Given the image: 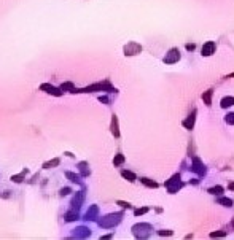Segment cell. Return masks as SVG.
<instances>
[{
    "label": "cell",
    "mask_w": 234,
    "mask_h": 240,
    "mask_svg": "<svg viewBox=\"0 0 234 240\" xmlns=\"http://www.w3.org/2000/svg\"><path fill=\"white\" fill-rule=\"evenodd\" d=\"M118 205H121V207H124V208H129V207H131L127 202H123V200H118Z\"/></svg>",
    "instance_id": "cell-21"
},
{
    "label": "cell",
    "mask_w": 234,
    "mask_h": 240,
    "mask_svg": "<svg viewBox=\"0 0 234 240\" xmlns=\"http://www.w3.org/2000/svg\"><path fill=\"white\" fill-rule=\"evenodd\" d=\"M194 121H196V110H194V111H193V113H191V115H190L187 119H185V121H183V127L191 131V129L194 127Z\"/></svg>",
    "instance_id": "cell-8"
},
{
    "label": "cell",
    "mask_w": 234,
    "mask_h": 240,
    "mask_svg": "<svg viewBox=\"0 0 234 240\" xmlns=\"http://www.w3.org/2000/svg\"><path fill=\"white\" fill-rule=\"evenodd\" d=\"M97 211H99V208H97L96 205H92V207L88 210V213H86V220H94V216L97 215Z\"/></svg>",
    "instance_id": "cell-12"
},
{
    "label": "cell",
    "mask_w": 234,
    "mask_h": 240,
    "mask_svg": "<svg viewBox=\"0 0 234 240\" xmlns=\"http://www.w3.org/2000/svg\"><path fill=\"white\" fill-rule=\"evenodd\" d=\"M215 50H217V45H215V41H205V43L202 45L201 54H202V56H205V57H209V56H212V54L215 53Z\"/></svg>",
    "instance_id": "cell-5"
},
{
    "label": "cell",
    "mask_w": 234,
    "mask_h": 240,
    "mask_svg": "<svg viewBox=\"0 0 234 240\" xmlns=\"http://www.w3.org/2000/svg\"><path fill=\"white\" fill-rule=\"evenodd\" d=\"M225 235H226L225 231H217V232H212V234H210L212 238H215V237H225Z\"/></svg>",
    "instance_id": "cell-19"
},
{
    "label": "cell",
    "mask_w": 234,
    "mask_h": 240,
    "mask_svg": "<svg viewBox=\"0 0 234 240\" xmlns=\"http://www.w3.org/2000/svg\"><path fill=\"white\" fill-rule=\"evenodd\" d=\"M212 95H214V89H207L204 94H202V100L207 107L212 105Z\"/></svg>",
    "instance_id": "cell-9"
},
{
    "label": "cell",
    "mask_w": 234,
    "mask_h": 240,
    "mask_svg": "<svg viewBox=\"0 0 234 240\" xmlns=\"http://www.w3.org/2000/svg\"><path fill=\"white\" fill-rule=\"evenodd\" d=\"M226 78H234V73H229V75H226Z\"/></svg>",
    "instance_id": "cell-26"
},
{
    "label": "cell",
    "mask_w": 234,
    "mask_h": 240,
    "mask_svg": "<svg viewBox=\"0 0 234 240\" xmlns=\"http://www.w3.org/2000/svg\"><path fill=\"white\" fill-rule=\"evenodd\" d=\"M228 189H229V191H234V181H229V184H228Z\"/></svg>",
    "instance_id": "cell-23"
},
{
    "label": "cell",
    "mask_w": 234,
    "mask_h": 240,
    "mask_svg": "<svg viewBox=\"0 0 234 240\" xmlns=\"http://www.w3.org/2000/svg\"><path fill=\"white\" fill-rule=\"evenodd\" d=\"M121 175H123L126 180H129V181H136V175H134L132 172H129V170H123Z\"/></svg>",
    "instance_id": "cell-14"
},
{
    "label": "cell",
    "mask_w": 234,
    "mask_h": 240,
    "mask_svg": "<svg viewBox=\"0 0 234 240\" xmlns=\"http://www.w3.org/2000/svg\"><path fill=\"white\" fill-rule=\"evenodd\" d=\"M217 202L223 207H232V199H228V197H218Z\"/></svg>",
    "instance_id": "cell-13"
},
{
    "label": "cell",
    "mask_w": 234,
    "mask_h": 240,
    "mask_svg": "<svg viewBox=\"0 0 234 240\" xmlns=\"http://www.w3.org/2000/svg\"><path fill=\"white\" fill-rule=\"evenodd\" d=\"M147 211H148V208L145 207V208H137L134 213H136V216H139V215H143V213H147Z\"/></svg>",
    "instance_id": "cell-20"
},
{
    "label": "cell",
    "mask_w": 234,
    "mask_h": 240,
    "mask_svg": "<svg viewBox=\"0 0 234 240\" xmlns=\"http://www.w3.org/2000/svg\"><path fill=\"white\" fill-rule=\"evenodd\" d=\"M225 123L234 126V113H228V115L225 116Z\"/></svg>",
    "instance_id": "cell-17"
},
{
    "label": "cell",
    "mask_w": 234,
    "mask_h": 240,
    "mask_svg": "<svg viewBox=\"0 0 234 240\" xmlns=\"http://www.w3.org/2000/svg\"><path fill=\"white\" fill-rule=\"evenodd\" d=\"M120 221H121V213H116V215H109V216L102 218V220L99 221V224H100L102 227H113V226L118 224Z\"/></svg>",
    "instance_id": "cell-1"
},
{
    "label": "cell",
    "mask_w": 234,
    "mask_h": 240,
    "mask_svg": "<svg viewBox=\"0 0 234 240\" xmlns=\"http://www.w3.org/2000/svg\"><path fill=\"white\" fill-rule=\"evenodd\" d=\"M220 105H221V108H229V107H232V105H234V97H232V95H226V97L221 99Z\"/></svg>",
    "instance_id": "cell-10"
},
{
    "label": "cell",
    "mask_w": 234,
    "mask_h": 240,
    "mask_svg": "<svg viewBox=\"0 0 234 240\" xmlns=\"http://www.w3.org/2000/svg\"><path fill=\"white\" fill-rule=\"evenodd\" d=\"M100 102H105V104H107V102H109V99H107V97H100Z\"/></svg>",
    "instance_id": "cell-25"
},
{
    "label": "cell",
    "mask_w": 234,
    "mask_h": 240,
    "mask_svg": "<svg viewBox=\"0 0 234 240\" xmlns=\"http://www.w3.org/2000/svg\"><path fill=\"white\" fill-rule=\"evenodd\" d=\"M180 59V51L177 48H172V50L167 53V56L164 57V64H175Z\"/></svg>",
    "instance_id": "cell-6"
},
{
    "label": "cell",
    "mask_w": 234,
    "mask_h": 240,
    "mask_svg": "<svg viewBox=\"0 0 234 240\" xmlns=\"http://www.w3.org/2000/svg\"><path fill=\"white\" fill-rule=\"evenodd\" d=\"M191 170L194 172V173H198L199 177H202V175H205V165L202 164V161L198 157V156H194L193 157V165H191Z\"/></svg>",
    "instance_id": "cell-4"
},
{
    "label": "cell",
    "mask_w": 234,
    "mask_h": 240,
    "mask_svg": "<svg viewBox=\"0 0 234 240\" xmlns=\"http://www.w3.org/2000/svg\"><path fill=\"white\" fill-rule=\"evenodd\" d=\"M181 186H183V183H181V180H180V175L178 173H175L170 180H167L166 181V188L169 189V193H177V191L181 188Z\"/></svg>",
    "instance_id": "cell-2"
},
{
    "label": "cell",
    "mask_w": 234,
    "mask_h": 240,
    "mask_svg": "<svg viewBox=\"0 0 234 240\" xmlns=\"http://www.w3.org/2000/svg\"><path fill=\"white\" fill-rule=\"evenodd\" d=\"M187 50L188 51H193L194 50V45H187Z\"/></svg>",
    "instance_id": "cell-24"
},
{
    "label": "cell",
    "mask_w": 234,
    "mask_h": 240,
    "mask_svg": "<svg viewBox=\"0 0 234 240\" xmlns=\"http://www.w3.org/2000/svg\"><path fill=\"white\" fill-rule=\"evenodd\" d=\"M209 193L214 194V196H220L223 193V188L221 186H214V188H209Z\"/></svg>",
    "instance_id": "cell-15"
},
{
    "label": "cell",
    "mask_w": 234,
    "mask_h": 240,
    "mask_svg": "<svg viewBox=\"0 0 234 240\" xmlns=\"http://www.w3.org/2000/svg\"><path fill=\"white\" fill-rule=\"evenodd\" d=\"M159 235H172V231H159Z\"/></svg>",
    "instance_id": "cell-22"
},
{
    "label": "cell",
    "mask_w": 234,
    "mask_h": 240,
    "mask_svg": "<svg viewBox=\"0 0 234 240\" xmlns=\"http://www.w3.org/2000/svg\"><path fill=\"white\" fill-rule=\"evenodd\" d=\"M142 51V46H139L137 43H129L124 46V54L126 56H132V54H137Z\"/></svg>",
    "instance_id": "cell-7"
},
{
    "label": "cell",
    "mask_w": 234,
    "mask_h": 240,
    "mask_svg": "<svg viewBox=\"0 0 234 240\" xmlns=\"http://www.w3.org/2000/svg\"><path fill=\"white\" fill-rule=\"evenodd\" d=\"M112 134L115 135V137H120V131H118V118L113 115V118H112Z\"/></svg>",
    "instance_id": "cell-11"
},
{
    "label": "cell",
    "mask_w": 234,
    "mask_h": 240,
    "mask_svg": "<svg viewBox=\"0 0 234 240\" xmlns=\"http://www.w3.org/2000/svg\"><path fill=\"white\" fill-rule=\"evenodd\" d=\"M132 231H134V235H136V237L145 238V237L150 235V232H151V226H150V224H136V226L132 227Z\"/></svg>",
    "instance_id": "cell-3"
},
{
    "label": "cell",
    "mask_w": 234,
    "mask_h": 240,
    "mask_svg": "<svg viewBox=\"0 0 234 240\" xmlns=\"http://www.w3.org/2000/svg\"><path fill=\"white\" fill-rule=\"evenodd\" d=\"M145 186H148V188H156V186H158V183H156V181H151V180H148V178H142L140 180Z\"/></svg>",
    "instance_id": "cell-16"
},
{
    "label": "cell",
    "mask_w": 234,
    "mask_h": 240,
    "mask_svg": "<svg viewBox=\"0 0 234 240\" xmlns=\"http://www.w3.org/2000/svg\"><path fill=\"white\" fill-rule=\"evenodd\" d=\"M124 162V156L123 154H116V157L113 159V164L115 165H120V164H123Z\"/></svg>",
    "instance_id": "cell-18"
}]
</instances>
